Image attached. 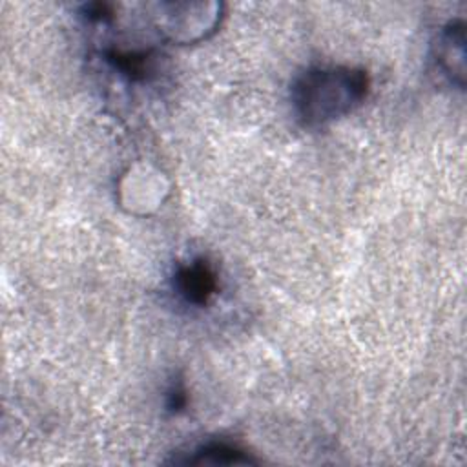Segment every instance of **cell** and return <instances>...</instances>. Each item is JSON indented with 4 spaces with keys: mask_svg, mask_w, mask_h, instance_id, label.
<instances>
[{
    "mask_svg": "<svg viewBox=\"0 0 467 467\" xmlns=\"http://www.w3.org/2000/svg\"><path fill=\"white\" fill-rule=\"evenodd\" d=\"M370 78L350 66H319L301 73L290 89L296 117L305 126H323L354 111L367 97Z\"/></svg>",
    "mask_w": 467,
    "mask_h": 467,
    "instance_id": "obj_1",
    "label": "cell"
},
{
    "mask_svg": "<svg viewBox=\"0 0 467 467\" xmlns=\"http://www.w3.org/2000/svg\"><path fill=\"white\" fill-rule=\"evenodd\" d=\"M155 26L168 40L192 44L213 33L221 20V4L170 2L155 4Z\"/></svg>",
    "mask_w": 467,
    "mask_h": 467,
    "instance_id": "obj_2",
    "label": "cell"
},
{
    "mask_svg": "<svg viewBox=\"0 0 467 467\" xmlns=\"http://www.w3.org/2000/svg\"><path fill=\"white\" fill-rule=\"evenodd\" d=\"M173 288L190 305H208L217 292V275L213 266L202 257L179 266L173 275Z\"/></svg>",
    "mask_w": 467,
    "mask_h": 467,
    "instance_id": "obj_3",
    "label": "cell"
},
{
    "mask_svg": "<svg viewBox=\"0 0 467 467\" xmlns=\"http://www.w3.org/2000/svg\"><path fill=\"white\" fill-rule=\"evenodd\" d=\"M434 55L451 82L462 88L465 77V26L462 20H452L440 31Z\"/></svg>",
    "mask_w": 467,
    "mask_h": 467,
    "instance_id": "obj_4",
    "label": "cell"
},
{
    "mask_svg": "<svg viewBox=\"0 0 467 467\" xmlns=\"http://www.w3.org/2000/svg\"><path fill=\"white\" fill-rule=\"evenodd\" d=\"M184 463H213V465H239V463H255L257 460L252 458L244 449L232 445L228 441H210L201 445L199 449H195L192 452V456H188L186 460H182Z\"/></svg>",
    "mask_w": 467,
    "mask_h": 467,
    "instance_id": "obj_5",
    "label": "cell"
},
{
    "mask_svg": "<svg viewBox=\"0 0 467 467\" xmlns=\"http://www.w3.org/2000/svg\"><path fill=\"white\" fill-rule=\"evenodd\" d=\"M106 60L130 80H142L151 71L153 55L148 49L111 47L106 51Z\"/></svg>",
    "mask_w": 467,
    "mask_h": 467,
    "instance_id": "obj_6",
    "label": "cell"
},
{
    "mask_svg": "<svg viewBox=\"0 0 467 467\" xmlns=\"http://www.w3.org/2000/svg\"><path fill=\"white\" fill-rule=\"evenodd\" d=\"M84 15L91 22H108L113 16V5L111 4H104V2L88 4L84 7Z\"/></svg>",
    "mask_w": 467,
    "mask_h": 467,
    "instance_id": "obj_7",
    "label": "cell"
},
{
    "mask_svg": "<svg viewBox=\"0 0 467 467\" xmlns=\"http://www.w3.org/2000/svg\"><path fill=\"white\" fill-rule=\"evenodd\" d=\"M186 390H184V387L179 383V385H175L171 390H170V394H168V409L171 410V412H179V410H182L184 407H186Z\"/></svg>",
    "mask_w": 467,
    "mask_h": 467,
    "instance_id": "obj_8",
    "label": "cell"
}]
</instances>
